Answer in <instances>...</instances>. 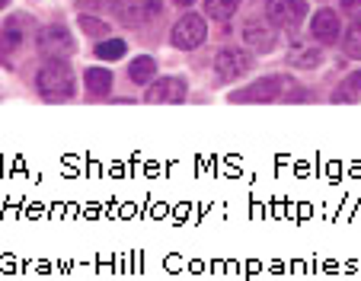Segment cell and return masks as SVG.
Segmentation results:
<instances>
[{"mask_svg":"<svg viewBox=\"0 0 361 281\" xmlns=\"http://www.w3.org/2000/svg\"><path fill=\"white\" fill-rule=\"evenodd\" d=\"M35 87H39V93L45 99H51V103L71 99V96H74V89H77L74 70H71V64L64 61V58H48V61L39 68Z\"/></svg>","mask_w":361,"mask_h":281,"instance_id":"6da1fadb","label":"cell"},{"mask_svg":"<svg viewBox=\"0 0 361 281\" xmlns=\"http://www.w3.org/2000/svg\"><path fill=\"white\" fill-rule=\"evenodd\" d=\"M279 99H307V93L294 87V80L288 77H266L231 93V103H279Z\"/></svg>","mask_w":361,"mask_h":281,"instance_id":"7a4b0ae2","label":"cell"},{"mask_svg":"<svg viewBox=\"0 0 361 281\" xmlns=\"http://www.w3.org/2000/svg\"><path fill=\"white\" fill-rule=\"evenodd\" d=\"M116 10H118L125 26L141 29V26H147L150 20H160L164 4H160V0H118Z\"/></svg>","mask_w":361,"mask_h":281,"instance_id":"3957f363","label":"cell"},{"mask_svg":"<svg viewBox=\"0 0 361 281\" xmlns=\"http://www.w3.org/2000/svg\"><path fill=\"white\" fill-rule=\"evenodd\" d=\"M269 23L279 29H298L307 16V4L304 0H269L266 4Z\"/></svg>","mask_w":361,"mask_h":281,"instance_id":"277c9868","label":"cell"},{"mask_svg":"<svg viewBox=\"0 0 361 281\" xmlns=\"http://www.w3.org/2000/svg\"><path fill=\"white\" fill-rule=\"evenodd\" d=\"M204 35H208V26H204V20L202 16H195V13H185L183 20L173 26V45L176 49H183V51H192V49H198L204 42Z\"/></svg>","mask_w":361,"mask_h":281,"instance_id":"5b68a950","label":"cell"},{"mask_svg":"<svg viewBox=\"0 0 361 281\" xmlns=\"http://www.w3.org/2000/svg\"><path fill=\"white\" fill-rule=\"evenodd\" d=\"M250 68H252V55H246L243 49H221L218 58H214V70H218V77H224V80H237V77H243Z\"/></svg>","mask_w":361,"mask_h":281,"instance_id":"8992f818","label":"cell"},{"mask_svg":"<svg viewBox=\"0 0 361 281\" xmlns=\"http://www.w3.org/2000/svg\"><path fill=\"white\" fill-rule=\"evenodd\" d=\"M39 51L48 58H68L74 51V39L64 26H45L39 35Z\"/></svg>","mask_w":361,"mask_h":281,"instance_id":"52a82bcc","label":"cell"},{"mask_svg":"<svg viewBox=\"0 0 361 281\" xmlns=\"http://www.w3.org/2000/svg\"><path fill=\"white\" fill-rule=\"evenodd\" d=\"M185 93H189L185 80H179V77H164V80L150 83L144 99H147V103H183Z\"/></svg>","mask_w":361,"mask_h":281,"instance_id":"ba28073f","label":"cell"},{"mask_svg":"<svg viewBox=\"0 0 361 281\" xmlns=\"http://www.w3.org/2000/svg\"><path fill=\"white\" fill-rule=\"evenodd\" d=\"M29 23L32 20H26V16H10L4 23V29H0V58L23 49V42H26V29L23 26H29Z\"/></svg>","mask_w":361,"mask_h":281,"instance_id":"9c48e42d","label":"cell"},{"mask_svg":"<svg viewBox=\"0 0 361 281\" xmlns=\"http://www.w3.org/2000/svg\"><path fill=\"white\" fill-rule=\"evenodd\" d=\"M310 32H314L317 42L333 45L342 32V23H339V16H336V10H317V16L310 20Z\"/></svg>","mask_w":361,"mask_h":281,"instance_id":"30bf717a","label":"cell"},{"mask_svg":"<svg viewBox=\"0 0 361 281\" xmlns=\"http://www.w3.org/2000/svg\"><path fill=\"white\" fill-rule=\"evenodd\" d=\"M243 39H246V45H250V49H256L262 55V51H272L275 29H269L266 23H259V20H250L243 26Z\"/></svg>","mask_w":361,"mask_h":281,"instance_id":"8fae6325","label":"cell"},{"mask_svg":"<svg viewBox=\"0 0 361 281\" xmlns=\"http://www.w3.org/2000/svg\"><path fill=\"white\" fill-rule=\"evenodd\" d=\"M83 83H87V93L90 96H109V89H112V74L109 70H102V68H90L87 74H83Z\"/></svg>","mask_w":361,"mask_h":281,"instance_id":"7c38bea8","label":"cell"},{"mask_svg":"<svg viewBox=\"0 0 361 281\" xmlns=\"http://www.w3.org/2000/svg\"><path fill=\"white\" fill-rule=\"evenodd\" d=\"M128 77H131V83H150L154 77H157V61H154L150 55L135 58V61L128 64Z\"/></svg>","mask_w":361,"mask_h":281,"instance_id":"4fadbf2b","label":"cell"},{"mask_svg":"<svg viewBox=\"0 0 361 281\" xmlns=\"http://www.w3.org/2000/svg\"><path fill=\"white\" fill-rule=\"evenodd\" d=\"M333 99H336V103H358V99H361V70L348 74L345 80L336 87Z\"/></svg>","mask_w":361,"mask_h":281,"instance_id":"5bb4252c","label":"cell"},{"mask_svg":"<svg viewBox=\"0 0 361 281\" xmlns=\"http://www.w3.org/2000/svg\"><path fill=\"white\" fill-rule=\"evenodd\" d=\"M288 61H291L294 68H317V64L323 61V55H320V49H310V45H298V49H291Z\"/></svg>","mask_w":361,"mask_h":281,"instance_id":"9a60e30c","label":"cell"},{"mask_svg":"<svg viewBox=\"0 0 361 281\" xmlns=\"http://www.w3.org/2000/svg\"><path fill=\"white\" fill-rule=\"evenodd\" d=\"M237 7H240V0H204V10H208L212 20H231L237 13Z\"/></svg>","mask_w":361,"mask_h":281,"instance_id":"2e32d148","label":"cell"},{"mask_svg":"<svg viewBox=\"0 0 361 281\" xmlns=\"http://www.w3.org/2000/svg\"><path fill=\"white\" fill-rule=\"evenodd\" d=\"M125 55V42L122 39H106L96 45V58H102V61H118V58Z\"/></svg>","mask_w":361,"mask_h":281,"instance_id":"e0dca14e","label":"cell"},{"mask_svg":"<svg viewBox=\"0 0 361 281\" xmlns=\"http://www.w3.org/2000/svg\"><path fill=\"white\" fill-rule=\"evenodd\" d=\"M345 55L361 61V20L355 26H348V32H345Z\"/></svg>","mask_w":361,"mask_h":281,"instance_id":"ac0fdd59","label":"cell"},{"mask_svg":"<svg viewBox=\"0 0 361 281\" xmlns=\"http://www.w3.org/2000/svg\"><path fill=\"white\" fill-rule=\"evenodd\" d=\"M80 29H83L87 35H96V39L109 32V26H106L102 20H96V16H80Z\"/></svg>","mask_w":361,"mask_h":281,"instance_id":"d6986e66","label":"cell"},{"mask_svg":"<svg viewBox=\"0 0 361 281\" xmlns=\"http://www.w3.org/2000/svg\"><path fill=\"white\" fill-rule=\"evenodd\" d=\"M342 10L348 16H355V20H361V0H342Z\"/></svg>","mask_w":361,"mask_h":281,"instance_id":"ffe728a7","label":"cell"},{"mask_svg":"<svg viewBox=\"0 0 361 281\" xmlns=\"http://www.w3.org/2000/svg\"><path fill=\"white\" fill-rule=\"evenodd\" d=\"M173 4H176V7H189L192 0H173Z\"/></svg>","mask_w":361,"mask_h":281,"instance_id":"44dd1931","label":"cell"},{"mask_svg":"<svg viewBox=\"0 0 361 281\" xmlns=\"http://www.w3.org/2000/svg\"><path fill=\"white\" fill-rule=\"evenodd\" d=\"M7 4H10V0H0V10H4V7H7Z\"/></svg>","mask_w":361,"mask_h":281,"instance_id":"7402d4cb","label":"cell"}]
</instances>
